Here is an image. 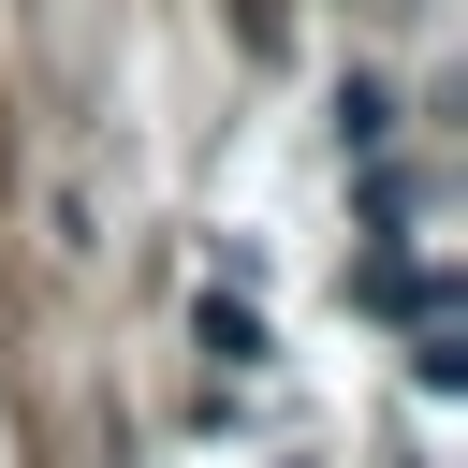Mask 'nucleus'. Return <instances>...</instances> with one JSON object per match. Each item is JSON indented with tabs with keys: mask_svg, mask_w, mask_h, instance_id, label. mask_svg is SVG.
Instances as JSON below:
<instances>
[{
	"mask_svg": "<svg viewBox=\"0 0 468 468\" xmlns=\"http://www.w3.org/2000/svg\"><path fill=\"white\" fill-rule=\"evenodd\" d=\"M410 380H424V395H453V380H468V322H453V307H439V322H410Z\"/></svg>",
	"mask_w": 468,
	"mask_h": 468,
	"instance_id": "nucleus-1",
	"label": "nucleus"
}]
</instances>
